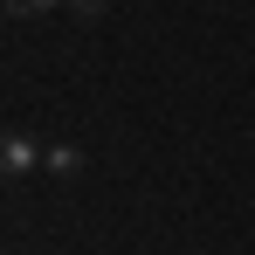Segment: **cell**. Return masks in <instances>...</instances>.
Wrapping results in <instances>:
<instances>
[{
    "label": "cell",
    "mask_w": 255,
    "mask_h": 255,
    "mask_svg": "<svg viewBox=\"0 0 255 255\" xmlns=\"http://www.w3.org/2000/svg\"><path fill=\"white\" fill-rule=\"evenodd\" d=\"M42 166L55 172V179H76V172H83V152H76V145H48V152H42Z\"/></svg>",
    "instance_id": "2"
},
{
    "label": "cell",
    "mask_w": 255,
    "mask_h": 255,
    "mask_svg": "<svg viewBox=\"0 0 255 255\" xmlns=\"http://www.w3.org/2000/svg\"><path fill=\"white\" fill-rule=\"evenodd\" d=\"M42 152H48V145H35L28 131H0V179L35 172V166H42Z\"/></svg>",
    "instance_id": "1"
},
{
    "label": "cell",
    "mask_w": 255,
    "mask_h": 255,
    "mask_svg": "<svg viewBox=\"0 0 255 255\" xmlns=\"http://www.w3.org/2000/svg\"><path fill=\"white\" fill-rule=\"evenodd\" d=\"M48 7H55V0H7V14H21V21H28V14H48Z\"/></svg>",
    "instance_id": "3"
},
{
    "label": "cell",
    "mask_w": 255,
    "mask_h": 255,
    "mask_svg": "<svg viewBox=\"0 0 255 255\" xmlns=\"http://www.w3.org/2000/svg\"><path fill=\"white\" fill-rule=\"evenodd\" d=\"M69 7H76L83 21H97V14H104V0H69Z\"/></svg>",
    "instance_id": "4"
}]
</instances>
